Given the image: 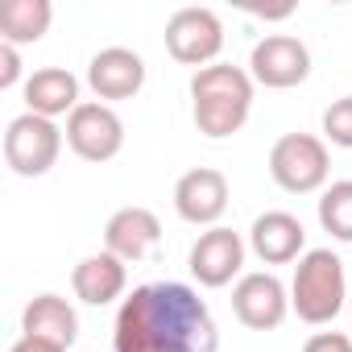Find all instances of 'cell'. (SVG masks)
<instances>
[{"mask_svg":"<svg viewBox=\"0 0 352 352\" xmlns=\"http://www.w3.org/2000/svg\"><path fill=\"white\" fill-rule=\"evenodd\" d=\"M116 352H220L212 307L187 282H145L120 298L112 323Z\"/></svg>","mask_w":352,"mask_h":352,"instance_id":"6da1fadb","label":"cell"},{"mask_svg":"<svg viewBox=\"0 0 352 352\" xmlns=\"http://www.w3.org/2000/svg\"><path fill=\"white\" fill-rule=\"evenodd\" d=\"M253 75L249 67H232V63H212L204 71L191 75V116L195 129L212 141H224L232 133L245 129L249 112H253Z\"/></svg>","mask_w":352,"mask_h":352,"instance_id":"7a4b0ae2","label":"cell"},{"mask_svg":"<svg viewBox=\"0 0 352 352\" xmlns=\"http://www.w3.org/2000/svg\"><path fill=\"white\" fill-rule=\"evenodd\" d=\"M344 298H348L344 261L331 249H307L294 265V278H290V311L302 323L323 327L344 311Z\"/></svg>","mask_w":352,"mask_h":352,"instance_id":"3957f363","label":"cell"},{"mask_svg":"<svg viewBox=\"0 0 352 352\" xmlns=\"http://www.w3.org/2000/svg\"><path fill=\"white\" fill-rule=\"evenodd\" d=\"M331 153L327 141L315 133H282L270 149V179L286 195H315L327 187Z\"/></svg>","mask_w":352,"mask_h":352,"instance_id":"277c9868","label":"cell"},{"mask_svg":"<svg viewBox=\"0 0 352 352\" xmlns=\"http://www.w3.org/2000/svg\"><path fill=\"white\" fill-rule=\"evenodd\" d=\"M63 129L38 112H21L9 120L5 129V162L13 174L21 179H42V174L54 170L58 153H63Z\"/></svg>","mask_w":352,"mask_h":352,"instance_id":"5b68a950","label":"cell"},{"mask_svg":"<svg viewBox=\"0 0 352 352\" xmlns=\"http://www.w3.org/2000/svg\"><path fill=\"white\" fill-rule=\"evenodd\" d=\"M166 50L174 63L183 67H212L224 50V21L216 9H204V5H187L179 13H170L166 21Z\"/></svg>","mask_w":352,"mask_h":352,"instance_id":"8992f818","label":"cell"},{"mask_svg":"<svg viewBox=\"0 0 352 352\" xmlns=\"http://www.w3.org/2000/svg\"><path fill=\"white\" fill-rule=\"evenodd\" d=\"M67 145L83 157V162H112L124 149V120L116 116L112 104L104 100H83L71 116H67Z\"/></svg>","mask_w":352,"mask_h":352,"instance_id":"52a82bcc","label":"cell"},{"mask_svg":"<svg viewBox=\"0 0 352 352\" xmlns=\"http://www.w3.org/2000/svg\"><path fill=\"white\" fill-rule=\"evenodd\" d=\"M245 253H249L245 236L232 232V228H224V224H216V228L199 232V241L191 245L187 270H191V278H195L199 286L220 290V286L245 278V274H241V270H245Z\"/></svg>","mask_w":352,"mask_h":352,"instance_id":"ba28073f","label":"cell"},{"mask_svg":"<svg viewBox=\"0 0 352 352\" xmlns=\"http://www.w3.org/2000/svg\"><path fill=\"white\" fill-rule=\"evenodd\" d=\"M249 75H253V83L270 87V91L298 87L311 75V50L294 34H265L249 54Z\"/></svg>","mask_w":352,"mask_h":352,"instance_id":"9c48e42d","label":"cell"},{"mask_svg":"<svg viewBox=\"0 0 352 352\" xmlns=\"http://www.w3.org/2000/svg\"><path fill=\"white\" fill-rule=\"evenodd\" d=\"M232 315L249 331H274L290 315V286L270 270H253L232 286Z\"/></svg>","mask_w":352,"mask_h":352,"instance_id":"30bf717a","label":"cell"},{"mask_svg":"<svg viewBox=\"0 0 352 352\" xmlns=\"http://www.w3.org/2000/svg\"><path fill=\"white\" fill-rule=\"evenodd\" d=\"M228 199H232V187L224 179V170H216V166H195L174 183V212H179V220H187L204 232L224 220Z\"/></svg>","mask_w":352,"mask_h":352,"instance_id":"8fae6325","label":"cell"},{"mask_svg":"<svg viewBox=\"0 0 352 352\" xmlns=\"http://www.w3.org/2000/svg\"><path fill=\"white\" fill-rule=\"evenodd\" d=\"M87 87L96 91V100L112 104V100H133L145 87V58L129 46H104L91 54L87 63Z\"/></svg>","mask_w":352,"mask_h":352,"instance_id":"7c38bea8","label":"cell"},{"mask_svg":"<svg viewBox=\"0 0 352 352\" xmlns=\"http://www.w3.org/2000/svg\"><path fill=\"white\" fill-rule=\"evenodd\" d=\"M157 241H162V220L149 208H137V204L112 212L108 224H104V249L116 253L124 265L129 261H145L157 249Z\"/></svg>","mask_w":352,"mask_h":352,"instance_id":"4fadbf2b","label":"cell"},{"mask_svg":"<svg viewBox=\"0 0 352 352\" xmlns=\"http://www.w3.org/2000/svg\"><path fill=\"white\" fill-rule=\"evenodd\" d=\"M249 249L265 265H290L307 253V228L290 212H261L249 228Z\"/></svg>","mask_w":352,"mask_h":352,"instance_id":"5bb4252c","label":"cell"},{"mask_svg":"<svg viewBox=\"0 0 352 352\" xmlns=\"http://www.w3.org/2000/svg\"><path fill=\"white\" fill-rule=\"evenodd\" d=\"M71 286H75V298H79V302H87V307H108V302H116V298L124 294V286H129V265H124L116 253H108V249L87 253V257L71 270Z\"/></svg>","mask_w":352,"mask_h":352,"instance_id":"9a60e30c","label":"cell"},{"mask_svg":"<svg viewBox=\"0 0 352 352\" xmlns=\"http://www.w3.org/2000/svg\"><path fill=\"white\" fill-rule=\"evenodd\" d=\"M25 112H38L46 120H58V116H71L83 100H79V79L67 71V67H38L25 87Z\"/></svg>","mask_w":352,"mask_h":352,"instance_id":"2e32d148","label":"cell"},{"mask_svg":"<svg viewBox=\"0 0 352 352\" xmlns=\"http://www.w3.org/2000/svg\"><path fill=\"white\" fill-rule=\"evenodd\" d=\"M21 336H34V340H50L58 348H71L79 340V315L75 307L63 298V294H38L25 302L21 311Z\"/></svg>","mask_w":352,"mask_h":352,"instance_id":"e0dca14e","label":"cell"},{"mask_svg":"<svg viewBox=\"0 0 352 352\" xmlns=\"http://www.w3.org/2000/svg\"><path fill=\"white\" fill-rule=\"evenodd\" d=\"M50 21H54L50 0H5L0 5V42H9V46L42 42Z\"/></svg>","mask_w":352,"mask_h":352,"instance_id":"ac0fdd59","label":"cell"},{"mask_svg":"<svg viewBox=\"0 0 352 352\" xmlns=\"http://www.w3.org/2000/svg\"><path fill=\"white\" fill-rule=\"evenodd\" d=\"M319 224L323 232H331L336 241L352 245V179L327 183L319 191Z\"/></svg>","mask_w":352,"mask_h":352,"instance_id":"d6986e66","label":"cell"},{"mask_svg":"<svg viewBox=\"0 0 352 352\" xmlns=\"http://www.w3.org/2000/svg\"><path fill=\"white\" fill-rule=\"evenodd\" d=\"M323 141L352 149V96H340L323 108Z\"/></svg>","mask_w":352,"mask_h":352,"instance_id":"ffe728a7","label":"cell"},{"mask_svg":"<svg viewBox=\"0 0 352 352\" xmlns=\"http://www.w3.org/2000/svg\"><path fill=\"white\" fill-rule=\"evenodd\" d=\"M21 83V46L0 42V91H9ZM25 87V83H21Z\"/></svg>","mask_w":352,"mask_h":352,"instance_id":"44dd1931","label":"cell"},{"mask_svg":"<svg viewBox=\"0 0 352 352\" xmlns=\"http://www.w3.org/2000/svg\"><path fill=\"white\" fill-rule=\"evenodd\" d=\"M302 352H352V336H344V331H315L302 344Z\"/></svg>","mask_w":352,"mask_h":352,"instance_id":"7402d4cb","label":"cell"},{"mask_svg":"<svg viewBox=\"0 0 352 352\" xmlns=\"http://www.w3.org/2000/svg\"><path fill=\"white\" fill-rule=\"evenodd\" d=\"M9 352H67V348H58V344H50V340H34V336H21Z\"/></svg>","mask_w":352,"mask_h":352,"instance_id":"603a6c76","label":"cell"}]
</instances>
